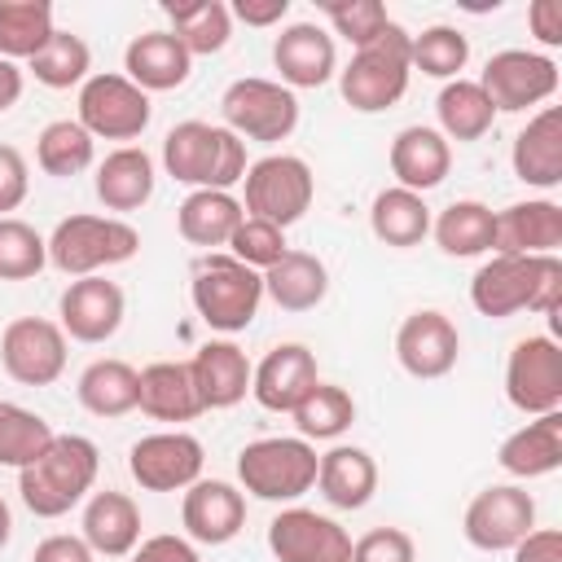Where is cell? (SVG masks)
Here are the masks:
<instances>
[{"label": "cell", "instance_id": "7a4b0ae2", "mask_svg": "<svg viewBox=\"0 0 562 562\" xmlns=\"http://www.w3.org/2000/svg\"><path fill=\"white\" fill-rule=\"evenodd\" d=\"M97 470H101V457H97L92 439H83V435H53V443L31 465L18 470L22 505L35 518H61V514H70L92 492Z\"/></svg>", "mask_w": 562, "mask_h": 562}, {"label": "cell", "instance_id": "e0dca14e", "mask_svg": "<svg viewBox=\"0 0 562 562\" xmlns=\"http://www.w3.org/2000/svg\"><path fill=\"white\" fill-rule=\"evenodd\" d=\"M457 356H461V334L435 307L404 316V325L395 329V360L408 378H422V382L443 378V373H452Z\"/></svg>", "mask_w": 562, "mask_h": 562}, {"label": "cell", "instance_id": "44dd1931", "mask_svg": "<svg viewBox=\"0 0 562 562\" xmlns=\"http://www.w3.org/2000/svg\"><path fill=\"white\" fill-rule=\"evenodd\" d=\"M321 382L316 356L303 342H277L250 373V395L268 413H294V404Z\"/></svg>", "mask_w": 562, "mask_h": 562}, {"label": "cell", "instance_id": "cb8c5ba5", "mask_svg": "<svg viewBox=\"0 0 562 562\" xmlns=\"http://www.w3.org/2000/svg\"><path fill=\"white\" fill-rule=\"evenodd\" d=\"M509 162H514V176L531 189L562 184V110L558 105H540L527 119V127L514 136Z\"/></svg>", "mask_w": 562, "mask_h": 562}, {"label": "cell", "instance_id": "52a82bcc", "mask_svg": "<svg viewBox=\"0 0 562 562\" xmlns=\"http://www.w3.org/2000/svg\"><path fill=\"white\" fill-rule=\"evenodd\" d=\"M316 465H321V457L307 439L272 435V439H255L237 452V483L255 501L285 505V501H299L316 483Z\"/></svg>", "mask_w": 562, "mask_h": 562}, {"label": "cell", "instance_id": "f35d334b", "mask_svg": "<svg viewBox=\"0 0 562 562\" xmlns=\"http://www.w3.org/2000/svg\"><path fill=\"white\" fill-rule=\"evenodd\" d=\"M53 4L48 0H0V57L31 61L53 40Z\"/></svg>", "mask_w": 562, "mask_h": 562}, {"label": "cell", "instance_id": "83f0119b", "mask_svg": "<svg viewBox=\"0 0 562 562\" xmlns=\"http://www.w3.org/2000/svg\"><path fill=\"white\" fill-rule=\"evenodd\" d=\"M136 408L154 422H193L202 413V400L193 391L189 364L180 360H154L136 373Z\"/></svg>", "mask_w": 562, "mask_h": 562}, {"label": "cell", "instance_id": "7bdbcfd3", "mask_svg": "<svg viewBox=\"0 0 562 562\" xmlns=\"http://www.w3.org/2000/svg\"><path fill=\"white\" fill-rule=\"evenodd\" d=\"M408 61L413 70L430 75V79H461L465 61H470V40L457 26H426L422 35H408Z\"/></svg>", "mask_w": 562, "mask_h": 562}, {"label": "cell", "instance_id": "74e56055", "mask_svg": "<svg viewBox=\"0 0 562 562\" xmlns=\"http://www.w3.org/2000/svg\"><path fill=\"white\" fill-rule=\"evenodd\" d=\"M92 417H123L136 408V369L127 360H92L75 386Z\"/></svg>", "mask_w": 562, "mask_h": 562}, {"label": "cell", "instance_id": "d590c367", "mask_svg": "<svg viewBox=\"0 0 562 562\" xmlns=\"http://www.w3.org/2000/svg\"><path fill=\"white\" fill-rule=\"evenodd\" d=\"M435 114H439V132L443 140H483L496 123V110L487 101V92L474 79H448L435 97Z\"/></svg>", "mask_w": 562, "mask_h": 562}, {"label": "cell", "instance_id": "7402d4cb", "mask_svg": "<svg viewBox=\"0 0 562 562\" xmlns=\"http://www.w3.org/2000/svg\"><path fill=\"white\" fill-rule=\"evenodd\" d=\"M250 373H255V364L228 338L202 342L193 351V360H189V378H193V391L202 400V413L206 408H233V404H241L246 391H250Z\"/></svg>", "mask_w": 562, "mask_h": 562}, {"label": "cell", "instance_id": "9c48e42d", "mask_svg": "<svg viewBox=\"0 0 562 562\" xmlns=\"http://www.w3.org/2000/svg\"><path fill=\"white\" fill-rule=\"evenodd\" d=\"M220 114H224V127L237 136V140H285L294 127H299V97L277 83V79H233L220 97Z\"/></svg>", "mask_w": 562, "mask_h": 562}, {"label": "cell", "instance_id": "e575fe53", "mask_svg": "<svg viewBox=\"0 0 562 562\" xmlns=\"http://www.w3.org/2000/svg\"><path fill=\"white\" fill-rule=\"evenodd\" d=\"M162 13L171 18V35L189 48V57H211L233 35V13L224 0H167Z\"/></svg>", "mask_w": 562, "mask_h": 562}, {"label": "cell", "instance_id": "f5cc1de1", "mask_svg": "<svg viewBox=\"0 0 562 562\" xmlns=\"http://www.w3.org/2000/svg\"><path fill=\"white\" fill-rule=\"evenodd\" d=\"M527 26L544 48L562 44V0H531L527 9Z\"/></svg>", "mask_w": 562, "mask_h": 562}, {"label": "cell", "instance_id": "6da1fadb", "mask_svg": "<svg viewBox=\"0 0 562 562\" xmlns=\"http://www.w3.org/2000/svg\"><path fill=\"white\" fill-rule=\"evenodd\" d=\"M470 303L479 316H492V321H505L514 312L558 316L562 259L558 255H492L470 281Z\"/></svg>", "mask_w": 562, "mask_h": 562}, {"label": "cell", "instance_id": "db71d44e", "mask_svg": "<svg viewBox=\"0 0 562 562\" xmlns=\"http://www.w3.org/2000/svg\"><path fill=\"white\" fill-rule=\"evenodd\" d=\"M92 558H97V553L88 549L83 536H48V540H40L35 553H31V562H92Z\"/></svg>", "mask_w": 562, "mask_h": 562}, {"label": "cell", "instance_id": "7c38bea8", "mask_svg": "<svg viewBox=\"0 0 562 562\" xmlns=\"http://www.w3.org/2000/svg\"><path fill=\"white\" fill-rule=\"evenodd\" d=\"M505 400L527 417L562 408V347L549 334L514 342L505 360Z\"/></svg>", "mask_w": 562, "mask_h": 562}, {"label": "cell", "instance_id": "f907efd6", "mask_svg": "<svg viewBox=\"0 0 562 562\" xmlns=\"http://www.w3.org/2000/svg\"><path fill=\"white\" fill-rule=\"evenodd\" d=\"M127 558H132V562H202L198 549H193L184 536H149V540H140Z\"/></svg>", "mask_w": 562, "mask_h": 562}, {"label": "cell", "instance_id": "8fae6325", "mask_svg": "<svg viewBox=\"0 0 562 562\" xmlns=\"http://www.w3.org/2000/svg\"><path fill=\"white\" fill-rule=\"evenodd\" d=\"M496 114H518L531 105H544L558 92V61L527 48H501L487 57L483 75L474 79Z\"/></svg>", "mask_w": 562, "mask_h": 562}, {"label": "cell", "instance_id": "2e32d148", "mask_svg": "<svg viewBox=\"0 0 562 562\" xmlns=\"http://www.w3.org/2000/svg\"><path fill=\"white\" fill-rule=\"evenodd\" d=\"M268 549L277 562H351V536L303 505H290L268 522Z\"/></svg>", "mask_w": 562, "mask_h": 562}, {"label": "cell", "instance_id": "3957f363", "mask_svg": "<svg viewBox=\"0 0 562 562\" xmlns=\"http://www.w3.org/2000/svg\"><path fill=\"white\" fill-rule=\"evenodd\" d=\"M162 167L171 180L193 189H233L246 176V140L228 127L184 119L162 136Z\"/></svg>", "mask_w": 562, "mask_h": 562}, {"label": "cell", "instance_id": "ab89813d", "mask_svg": "<svg viewBox=\"0 0 562 562\" xmlns=\"http://www.w3.org/2000/svg\"><path fill=\"white\" fill-rule=\"evenodd\" d=\"M92 158H97V145H92V136L79 127V119H53V123L40 132V140H35V162H40V171H44V176H57V180L88 171Z\"/></svg>", "mask_w": 562, "mask_h": 562}, {"label": "cell", "instance_id": "681fc988", "mask_svg": "<svg viewBox=\"0 0 562 562\" xmlns=\"http://www.w3.org/2000/svg\"><path fill=\"white\" fill-rule=\"evenodd\" d=\"M26 189H31V167H26L22 149L0 145V215L18 211L26 202Z\"/></svg>", "mask_w": 562, "mask_h": 562}, {"label": "cell", "instance_id": "30bf717a", "mask_svg": "<svg viewBox=\"0 0 562 562\" xmlns=\"http://www.w3.org/2000/svg\"><path fill=\"white\" fill-rule=\"evenodd\" d=\"M154 119L149 92H140L127 75L101 70L79 83V127L97 140H136Z\"/></svg>", "mask_w": 562, "mask_h": 562}, {"label": "cell", "instance_id": "d6a6232c", "mask_svg": "<svg viewBox=\"0 0 562 562\" xmlns=\"http://www.w3.org/2000/svg\"><path fill=\"white\" fill-rule=\"evenodd\" d=\"M263 294L281 312H312L329 294V268L312 250H285L263 272Z\"/></svg>", "mask_w": 562, "mask_h": 562}, {"label": "cell", "instance_id": "4316f807", "mask_svg": "<svg viewBox=\"0 0 562 562\" xmlns=\"http://www.w3.org/2000/svg\"><path fill=\"white\" fill-rule=\"evenodd\" d=\"M83 540L101 558H127L140 544V509L127 492H92L83 505Z\"/></svg>", "mask_w": 562, "mask_h": 562}, {"label": "cell", "instance_id": "f1b7e54d", "mask_svg": "<svg viewBox=\"0 0 562 562\" xmlns=\"http://www.w3.org/2000/svg\"><path fill=\"white\" fill-rule=\"evenodd\" d=\"M316 487L334 509H364L378 492V461L356 443H334L321 452Z\"/></svg>", "mask_w": 562, "mask_h": 562}, {"label": "cell", "instance_id": "4fadbf2b", "mask_svg": "<svg viewBox=\"0 0 562 562\" xmlns=\"http://www.w3.org/2000/svg\"><path fill=\"white\" fill-rule=\"evenodd\" d=\"M461 531L474 549L483 553H505L514 549L527 531H536V501L518 483H492L483 487L461 518Z\"/></svg>", "mask_w": 562, "mask_h": 562}, {"label": "cell", "instance_id": "9f6ffc18", "mask_svg": "<svg viewBox=\"0 0 562 562\" xmlns=\"http://www.w3.org/2000/svg\"><path fill=\"white\" fill-rule=\"evenodd\" d=\"M22 88H26V79H22V66H18V61H4V57H0V114L18 105Z\"/></svg>", "mask_w": 562, "mask_h": 562}, {"label": "cell", "instance_id": "9a60e30c", "mask_svg": "<svg viewBox=\"0 0 562 562\" xmlns=\"http://www.w3.org/2000/svg\"><path fill=\"white\" fill-rule=\"evenodd\" d=\"M202 439H193L189 430H158L132 443L127 452V474L145 487V492H184L202 479Z\"/></svg>", "mask_w": 562, "mask_h": 562}, {"label": "cell", "instance_id": "484cf974", "mask_svg": "<svg viewBox=\"0 0 562 562\" xmlns=\"http://www.w3.org/2000/svg\"><path fill=\"white\" fill-rule=\"evenodd\" d=\"M189 70H193V57L171 31H145L123 53V75L140 92H171L189 79Z\"/></svg>", "mask_w": 562, "mask_h": 562}, {"label": "cell", "instance_id": "d6986e66", "mask_svg": "<svg viewBox=\"0 0 562 562\" xmlns=\"http://www.w3.org/2000/svg\"><path fill=\"white\" fill-rule=\"evenodd\" d=\"M184 536L198 544H228L246 527V496L224 479H198L180 501Z\"/></svg>", "mask_w": 562, "mask_h": 562}, {"label": "cell", "instance_id": "60d3db41", "mask_svg": "<svg viewBox=\"0 0 562 562\" xmlns=\"http://www.w3.org/2000/svg\"><path fill=\"white\" fill-rule=\"evenodd\" d=\"M294 426H299V439H338L351 422H356V400L351 391L334 386V382H316L299 404H294Z\"/></svg>", "mask_w": 562, "mask_h": 562}, {"label": "cell", "instance_id": "6f0895ef", "mask_svg": "<svg viewBox=\"0 0 562 562\" xmlns=\"http://www.w3.org/2000/svg\"><path fill=\"white\" fill-rule=\"evenodd\" d=\"M13 540V509H9V501L0 496V549Z\"/></svg>", "mask_w": 562, "mask_h": 562}, {"label": "cell", "instance_id": "ffe728a7", "mask_svg": "<svg viewBox=\"0 0 562 562\" xmlns=\"http://www.w3.org/2000/svg\"><path fill=\"white\" fill-rule=\"evenodd\" d=\"M272 66L281 70V83L294 88H321L334 79L338 70V48L334 35L316 22H290L277 40H272Z\"/></svg>", "mask_w": 562, "mask_h": 562}, {"label": "cell", "instance_id": "c3c4849f", "mask_svg": "<svg viewBox=\"0 0 562 562\" xmlns=\"http://www.w3.org/2000/svg\"><path fill=\"white\" fill-rule=\"evenodd\" d=\"M351 562H417V544L404 527H373L351 540Z\"/></svg>", "mask_w": 562, "mask_h": 562}, {"label": "cell", "instance_id": "8d00e7d4", "mask_svg": "<svg viewBox=\"0 0 562 562\" xmlns=\"http://www.w3.org/2000/svg\"><path fill=\"white\" fill-rule=\"evenodd\" d=\"M369 228L382 246H395V250H408L417 246L426 233H430V206L422 193H408V189H382L369 206Z\"/></svg>", "mask_w": 562, "mask_h": 562}, {"label": "cell", "instance_id": "11a10c76", "mask_svg": "<svg viewBox=\"0 0 562 562\" xmlns=\"http://www.w3.org/2000/svg\"><path fill=\"white\" fill-rule=\"evenodd\" d=\"M228 13L246 26H277L290 13V0H237V4H228Z\"/></svg>", "mask_w": 562, "mask_h": 562}, {"label": "cell", "instance_id": "836d02e7", "mask_svg": "<svg viewBox=\"0 0 562 562\" xmlns=\"http://www.w3.org/2000/svg\"><path fill=\"white\" fill-rule=\"evenodd\" d=\"M430 233H435V241H439L443 255H452V259H474V255H487V250H492L496 211H492L487 202L461 198V202L443 206L439 220H430Z\"/></svg>", "mask_w": 562, "mask_h": 562}, {"label": "cell", "instance_id": "ac0fdd59", "mask_svg": "<svg viewBox=\"0 0 562 562\" xmlns=\"http://www.w3.org/2000/svg\"><path fill=\"white\" fill-rule=\"evenodd\" d=\"M57 316H61L57 325H61L66 338L105 342L123 325V290L114 281H105L101 272L97 277H75L57 299Z\"/></svg>", "mask_w": 562, "mask_h": 562}, {"label": "cell", "instance_id": "277c9868", "mask_svg": "<svg viewBox=\"0 0 562 562\" xmlns=\"http://www.w3.org/2000/svg\"><path fill=\"white\" fill-rule=\"evenodd\" d=\"M408 75H413L408 31L400 22H391L373 44L351 53V61L338 70V92L351 110L378 114V110H391L408 92Z\"/></svg>", "mask_w": 562, "mask_h": 562}, {"label": "cell", "instance_id": "7dc6e473", "mask_svg": "<svg viewBox=\"0 0 562 562\" xmlns=\"http://www.w3.org/2000/svg\"><path fill=\"white\" fill-rule=\"evenodd\" d=\"M285 250H290V246H285V228H277V224H268V220H255V215H246V220L237 224V233L228 237V255H233L237 263L255 268V272H268Z\"/></svg>", "mask_w": 562, "mask_h": 562}, {"label": "cell", "instance_id": "4dcf8cb0", "mask_svg": "<svg viewBox=\"0 0 562 562\" xmlns=\"http://www.w3.org/2000/svg\"><path fill=\"white\" fill-rule=\"evenodd\" d=\"M97 198L105 211H140L154 198V158L140 145H119L97 162Z\"/></svg>", "mask_w": 562, "mask_h": 562}, {"label": "cell", "instance_id": "f6af8a7d", "mask_svg": "<svg viewBox=\"0 0 562 562\" xmlns=\"http://www.w3.org/2000/svg\"><path fill=\"white\" fill-rule=\"evenodd\" d=\"M48 263V241L18 215H0V281H31Z\"/></svg>", "mask_w": 562, "mask_h": 562}, {"label": "cell", "instance_id": "f546056e", "mask_svg": "<svg viewBox=\"0 0 562 562\" xmlns=\"http://www.w3.org/2000/svg\"><path fill=\"white\" fill-rule=\"evenodd\" d=\"M501 470L514 479H540L553 474L562 465V408L558 413H540L527 426H518L514 435H505L501 452H496Z\"/></svg>", "mask_w": 562, "mask_h": 562}, {"label": "cell", "instance_id": "ee69618b", "mask_svg": "<svg viewBox=\"0 0 562 562\" xmlns=\"http://www.w3.org/2000/svg\"><path fill=\"white\" fill-rule=\"evenodd\" d=\"M26 70L44 88H75L92 70V48L79 35H70V31H53V40L26 61Z\"/></svg>", "mask_w": 562, "mask_h": 562}, {"label": "cell", "instance_id": "b9f144b4", "mask_svg": "<svg viewBox=\"0 0 562 562\" xmlns=\"http://www.w3.org/2000/svg\"><path fill=\"white\" fill-rule=\"evenodd\" d=\"M53 435L57 430L40 413H31L13 400H0V465H13V470L31 465L53 443Z\"/></svg>", "mask_w": 562, "mask_h": 562}, {"label": "cell", "instance_id": "bcb514c9", "mask_svg": "<svg viewBox=\"0 0 562 562\" xmlns=\"http://www.w3.org/2000/svg\"><path fill=\"white\" fill-rule=\"evenodd\" d=\"M321 13L329 18L334 35H342L351 48L373 44V40L391 26V18H386V4H382V0H325V4H321Z\"/></svg>", "mask_w": 562, "mask_h": 562}, {"label": "cell", "instance_id": "1f68e13d", "mask_svg": "<svg viewBox=\"0 0 562 562\" xmlns=\"http://www.w3.org/2000/svg\"><path fill=\"white\" fill-rule=\"evenodd\" d=\"M246 220L241 202L228 189H193L180 206H176V228L189 246H228V237L237 233V224Z\"/></svg>", "mask_w": 562, "mask_h": 562}, {"label": "cell", "instance_id": "d4e9b609", "mask_svg": "<svg viewBox=\"0 0 562 562\" xmlns=\"http://www.w3.org/2000/svg\"><path fill=\"white\" fill-rule=\"evenodd\" d=\"M448 171H452V145L443 140L439 127L413 123V127L395 132V140H391V176L400 180V189L426 193V189L443 184Z\"/></svg>", "mask_w": 562, "mask_h": 562}, {"label": "cell", "instance_id": "5b68a950", "mask_svg": "<svg viewBox=\"0 0 562 562\" xmlns=\"http://www.w3.org/2000/svg\"><path fill=\"white\" fill-rule=\"evenodd\" d=\"M140 250V233L119 215H66L48 237V263L66 277H97L127 263Z\"/></svg>", "mask_w": 562, "mask_h": 562}, {"label": "cell", "instance_id": "603a6c76", "mask_svg": "<svg viewBox=\"0 0 562 562\" xmlns=\"http://www.w3.org/2000/svg\"><path fill=\"white\" fill-rule=\"evenodd\" d=\"M562 246V206L549 198H527L496 211L492 255H558Z\"/></svg>", "mask_w": 562, "mask_h": 562}, {"label": "cell", "instance_id": "816d5d0a", "mask_svg": "<svg viewBox=\"0 0 562 562\" xmlns=\"http://www.w3.org/2000/svg\"><path fill=\"white\" fill-rule=\"evenodd\" d=\"M509 553H514V562H562V531L558 527H536Z\"/></svg>", "mask_w": 562, "mask_h": 562}, {"label": "cell", "instance_id": "ba28073f", "mask_svg": "<svg viewBox=\"0 0 562 562\" xmlns=\"http://www.w3.org/2000/svg\"><path fill=\"white\" fill-rule=\"evenodd\" d=\"M241 184H246L241 211L255 220H268L277 228L299 224L316 198V176L299 154H268V158L250 162Z\"/></svg>", "mask_w": 562, "mask_h": 562}, {"label": "cell", "instance_id": "8992f818", "mask_svg": "<svg viewBox=\"0 0 562 562\" xmlns=\"http://www.w3.org/2000/svg\"><path fill=\"white\" fill-rule=\"evenodd\" d=\"M189 299H193V312L220 329V334H237L246 329L255 316H259V303H263V272L237 263L233 255H206L198 268H193V285H189Z\"/></svg>", "mask_w": 562, "mask_h": 562}, {"label": "cell", "instance_id": "5bb4252c", "mask_svg": "<svg viewBox=\"0 0 562 562\" xmlns=\"http://www.w3.org/2000/svg\"><path fill=\"white\" fill-rule=\"evenodd\" d=\"M0 364L22 386H53L66 373V334L48 316H18L0 334Z\"/></svg>", "mask_w": 562, "mask_h": 562}]
</instances>
